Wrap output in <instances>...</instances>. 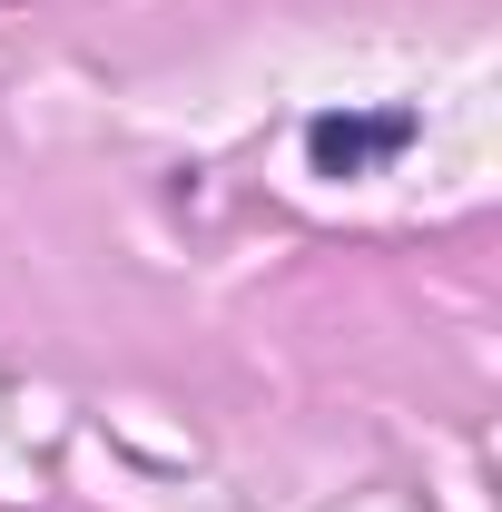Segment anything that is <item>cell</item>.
I'll return each instance as SVG.
<instances>
[{
	"instance_id": "cell-1",
	"label": "cell",
	"mask_w": 502,
	"mask_h": 512,
	"mask_svg": "<svg viewBox=\"0 0 502 512\" xmlns=\"http://www.w3.org/2000/svg\"><path fill=\"white\" fill-rule=\"evenodd\" d=\"M414 138V109H325V119L306 128V158H315V178H375L384 158Z\"/></svg>"
}]
</instances>
